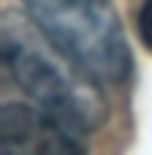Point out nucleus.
Masks as SVG:
<instances>
[{
	"instance_id": "1",
	"label": "nucleus",
	"mask_w": 152,
	"mask_h": 155,
	"mask_svg": "<svg viewBox=\"0 0 152 155\" xmlns=\"http://www.w3.org/2000/svg\"><path fill=\"white\" fill-rule=\"evenodd\" d=\"M3 62L14 82L40 104V110L76 135L102 127L107 118L99 82L62 57L31 17L14 20L8 14L3 20Z\"/></svg>"
},
{
	"instance_id": "2",
	"label": "nucleus",
	"mask_w": 152,
	"mask_h": 155,
	"mask_svg": "<svg viewBox=\"0 0 152 155\" xmlns=\"http://www.w3.org/2000/svg\"><path fill=\"white\" fill-rule=\"evenodd\" d=\"M25 14L65 59L99 85L130 76L132 59L113 0H23Z\"/></svg>"
},
{
	"instance_id": "3",
	"label": "nucleus",
	"mask_w": 152,
	"mask_h": 155,
	"mask_svg": "<svg viewBox=\"0 0 152 155\" xmlns=\"http://www.w3.org/2000/svg\"><path fill=\"white\" fill-rule=\"evenodd\" d=\"M0 141L11 155H85L79 135L28 104H6L0 113Z\"/></svg>"
},
{
	"instance_id": "4",
	"label": "nucleus",
	"mask_w": 152,
	"mask_h": 155,
	"mask_svg": "<svg viewBox=\"0 0 152 155\" xmlns=\"http://www.w3.org/2000/svg\"><path fill=\"white\" fill-rule=\"evenodd\" d=\"M138 37L152 51V0H144L138 8Z\"/></svg>"
}]
</instances>
